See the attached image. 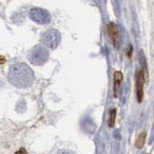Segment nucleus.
Here are the masks:
<instances>
[{"instance_id":"1","label":"nucleus","mask_w":154,"mask_h":154,"mask_svg":"<svg viewBox=\"0 0 154 154\" xmlns=\"http://www.w3.org/2000/svg\"><path fill=\"white\" fill-rule=\"evenodd\" d=\"M9 81L16 88H29L33 84L34 75L31 68L25 64H17L11 67Z\"/></svg>"},{"instance_id":"2","label":"nucleus","mask_w":154,"mask_h":154,"mask_svg":"<svg viewBox=\"0 0 154 154\" xmlns=\"http://www.w3.org/2000/svg\"><path fill=\"white\" fill-rule=\"evenodd\" d=\"M48 60V52L42 48H34L29 54V61L34 65H42Z\"/></svg>"},{"instance_id":"3","label":"nucleus","mask_w":154,"mask_h":154,"mask_svg":"<svg viewBox=\"0 0 154 154\" xmlns=\"http://www.w3.org/2000/svg\"><path fill=\"white\" fill-rule=\"evenodd\" d=\"M44 43L50 47L51 49H54L58 46L60 42V36H59V32L56 31H49L47 32L43 37Z\"/></svg>"},{"instance_id":"4","label":"nucleus","mask_w":154,"mask_h":154,"mask_svg":"<svg viewBox=\"0 0 154 154\" xmlns=\"http://www.w3.org/2000/svg\"><path fill=\"white\" fill-rule=\"evenodd\" d=\"M144 82L145 77L142 72V70H138L136 72V94H137V100L141 103L143 100V94H144Z\"/></svg>"},{"instance_id":"5","label":"nucleus","mask_w":154,"mask_h":154,"mask_svg":"<svg viewBox=\"0 0 154 154\" xmlns=\"http://www.w3.org/2000/svg\"><path fill=\"white\" fill-rule=\"evenodd\" d=\"M108 33L109 36L111 40L112 44H113L116 48L119 47V42H120V33L119 29H118V26L113 22L109 23L108 25Z\"/></svg>"},{"instance_id":"6","label":"nucleus","mask_w":154,"mask_h":154,"mask_svg":"<svg viewBox=\"0 0 154 154\" xmlns=\"http://www.w3.org/2000/svg\"><path fill=\"white\" fill-rule=\"evenodd\" d=\"M123 80V74L121 72H115L114 73V96H117L118 91H119L120 84Z\"/></svg>"},{"instance_id":"7","label":"nucleus","mask_w":154,"mask_h":154,"mask_svg":"<svg viewBox=\"0 0 154 154\" xmlns=\"http://www.w3.org/2000/svg\"><path fill=\"white\" fill-rule=\"evenodd\" d=\"M146 132H142L137 138V141H136V146L138 149H142V146H144L145 144V141H146Z\"/></svg>"},{"instance_id":"8","label":"nucleus","mask_w":154,"mask_h":154,"mask_svg":"<svg viewBox=\"0 0 154 154\" xmlns=\"http://www.w3.org/2000/svg\"><path fill=\"white\" fill-rule=\"evenodd\" d=\"M115 117H116V109H113L110 111V117H109V126L112 128L115 124Z\"/></svg>"},{"instance_id":"9","label":"nucleus","mask_w":154,"mask_h":154,"mask_svg":"<svg viewBox=\"0 0 154 154\" xmlns=\"http://www.w3.org/2000/svg\"><path fill=\"white\" fill-rule=\"evenodd\" d=\"M15 154H27V152H26V150H25L24 149H20V150L17 151Z\"/></svg>"},{"instance_id":"10","label":"nucleus","mask_w":154,"mask_h":154,"mask_svg":"<svg viewBox=\"0 0 154 154\" xmlns=\"http://www.w3.org/2000/svg\"><path fill=\"white\" fill-rule=\"evenodd\" d=\"M65 154H68V153H65Z\"/></svg>"}]
</instances>
